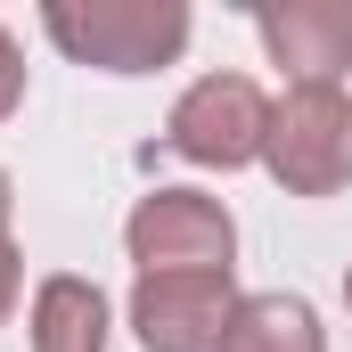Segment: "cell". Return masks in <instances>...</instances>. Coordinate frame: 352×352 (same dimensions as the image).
Wrapping results in <instances>:
<instances>
[{
  "label": "cell",
  "mask_w": 352,
  "mask_h": 352,
  "mask_svg": "<svg viewBox=\"0 0 352 352\" xmlns=\"http://www.w3.org/2000/svg\"><path fill=\"white\" fill-rule=\"evenodd\" d=\"M41 33L66 66L140 82V74H164L188 58L197 8L188 0H41Z\"/></svg>",
  "instance_id": "obj_1"
},
{
  "label": "cell",
  "mask_w": 352,
  "mask_h": 352,
  "mask_svg": "<svg viewBox=\"0 0 352 352\" xmlns=\"http://www.w3.org/2000/svg\"><path fill=\"white\" fill-rule=\"evenodd\" d=\"M263 140H270V90L238 66L180 82V98L164 107V148L197 173H254Z\"/></svg>",
  "instance_id": "obj_2"
},
{
  "label": "cell",
  "mask_w": 352,
  "mask_h": 352,
  "mask_svg": "<svg viewBox=\"0 0 352 352\" xmlns=\"http://www.w3.org/2000/svg\"><path fill=\"white\" fill-rule=\"evenodd\" d=\"M263 173L287 197H344L352 188V90H278L270 98Z\"/></svg>",
  "instance_id": "obj_3"
},
{
  "label": "cell",
  "mask_w": 352,
  "mask_h": 352,
  "mask_svg": "<svg viewBox=\"0 0 352 352\" xmlns=\"http://www.w3.org/2000/svg\"><path fill=\"white\" fill-rule=\"evenodd\" d=\"M123 254L140 278L164 270H238V213L205 188H148L123 213Z\"/></svg>",
  "instance_id": "obj_4"
},
{
  "label": "cell",
  "mask_w": 352,
  "mask_h": 352,
  "mask_svg": "<svg viewBox=\"0 0 352 352\" xmlns=\"http://www.w3.org/2000/svg\"><path fill=\"white\" fill-rule=\"evenodd\" d=\"M238 270H164V278H131L123 295V328L140 352H221L238 320Z\"/></svg>",
  "instance_id": "obj_5"
},
{
  "label": "cell",
  "mask_w": 352,
  "mask_h": 352,
  "mask_svg": "<svg viewBox=\"0 0 352 352\" xmlns=\"http://www.w3.org/2000/svg\"><path fill=\"white\" fill-rule=\"evenodd\" d=\"M254 41L287 90H344L352 74V0H263Z\"/></svg>",
  "instance_id": "obj_6"
},
{
  "label": "cell",
  "mask_w": 352,
  "mask_h": 352,
  "mask_svg": "<svg viewBox=\"0 0 352 352\" xmlns=\"http://www.w3.org/2000/svg\"><path fill=\"white\" fill-rule=\"evenodd\" d=\"M25 336H33V352H107L115 344V303L82 270H50L25 303Z\"/></svg>",
  "instance_id": "obj_7"
},
{
  "label": "cell",
  "mask_w": 352,
  "mask_h": 352,
  "mask_svg": "<svg viewBox=\"0 0 352 352\" xmlns=\"http://www.w3.org/2000/svg\"><path fill=\"white\" fill-rule=\"evenodd\" d=\"M221 352H328V320L295 287H254V295H238V320H230Z\"/></svg>",
  "instance_id": "obj_8"
},
{
  "label": "cell",
  "mask_w": 352,
  "mask_h": 352,
  "mask_svg": "<svg viewBox=\"0 0 352 352\" xmlns=\"http://www.w3.org/2000/svg\"><path fill=\"white\" fill-rule=\"evenodd\" d=\"M16 107H25V41L0 25V123H8Z\"/></svg>",
  "instance_id": "obj_9"
},
{
  "label": "cell",
  "mask_w": 352,
  "mask_h": 352,
  "mask_svg": "<svg viewBox=\"0 0 352 352\" xmlns=\"http://www.w3.org/2000/svg\"><path fill=\"white\" fill-rule=\"evenodd\" d=\"M25 303V246L16 238H0V328H8V311Z\"/></svg>",
  "instance_id": "obj_10"
},
{
  "label": "cell",
  "mask_w": 352,
  "mask_h": 352,
  "mask_svg": "<svg viewBox=\"0 0 352 352\" xmlns=\"http://www.w3.org/2000/svg\"><path fill=\"white\" fill-rule=\"evenodd\" d=\"M8 221H16V180H8V164H0V238H16Z\"/></svg>",
  "instance_id": "obj_11"
},
{
  "label": "cell",
  "mask_w": 352,
  "mask_h": 352,
  "mask_svg": "<svg viewBox=\"0 0 352 352\" xmlns=\"http://www.w3.org/2000/svg\"><path fill=\"white\" fill-rule=\"evenodd\" d=\"M344 320H352V263H344Z\"/></svg>",
  "instance_id": "obj_12"
}]
</instances>
